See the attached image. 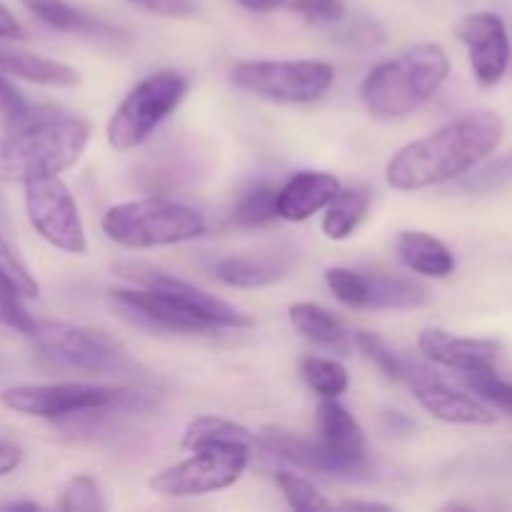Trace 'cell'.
<instances>
[{
    "instance_id": "1",
    "label": "cell",
    "mask_w": 512,
    "mask_h": 512,
    "mask_svg": "<svg viewBox=\"0 0 512 512\" xmlns=\"http://www.w3.org/2000/svg\"><path fill=\"white\" fill-rule=\"evenodd\" d=\"M120 275L140 288L110 290L108 300L115 313L135 328L153 333L208 335L215 330L253 328V318L165 270L143 263H120Z\"/></svg>"
},
{
    "instance_id": "2",
    "label": "cell",
    "mask_w": 512,
    "mask_h": 512,
    "mask_svg": "<svg viewBox=\"0 0 512 512\" xmlns=\"http://www.w3.org/2000/svg\"><path fill=\"white\" fill-rule=\"evenodd\" d=\"M503 135V118L493 110L460 115L425 138L403 145L385 168V183L400 193H415L465 178L495 153Z\"/></svg>"
},
{
    "instance_id": "3",
    "label": "cell",
    "mask_w": 512,
    "mask_h": 512,
    "mask_svg": "<svg viewBox=\"0 0 512 512\" xmlns=\"http://www.w3.org/2000/svg\"><path fill=\"white\" fill-rule=\"evenodd\" d=\"M450 58L438 43H420L375 65L360 85V98L378 120H403L423 108L448 80Z\"/></svg>"
},
{
    "instance_id": "4",
    "label": "cell",
    "mask_w": 512,
    "mask_h": 512,
    "mask_svg": "<svg viewBox=\"0 0 512 512\" xmlns=\"http://www.w3.org/2000/svg\"><path fill=\"white\" fill-rule=\"evenodd\" d=\"M90 140L88 120L78 115H35L0 140V178L28 183L73 168Z\"/></svg>"
},
{
    "instance_id": "5",
    "label": "cell",
    "mask_w": 512,
    "mask_h": 512,
    "mask_svg": "<svg viewBox=\"0 0 512 512\" xmlns=\"http://www.w3.org/2000/svg\"><path fill=\"white\" fill-rule=\"evenodd\" d=\"M203 213L168 198H140L113 205L103 215V233L123 248H165L205 233Z\"/></svg>"
},
{
    "instance_id": "6",
    "label": "cell",
    "mask_w": 512,
    "mask_h": 512,
    "mask_svg": "<svg viewBox=\"0 0 512 512\" xmlns=\"http://www.w3.org/2000/svg\"><path fill=\"white\" fill-rule=\"evenodd\" d=\"M190 83L180 70L165 68L145 75L110 115L105 138L118 153L140 148L188 95Z\"/></svg>"
},
{
    "instance_id": "7",
    "label": "cell",
    "mask_w": 512,
    "mask_h": 512,
    "mask_svg": "<svg viewBox=\"0 0 512 512\" xmlns=\"http://www.w3.org/2000/svg\"><path fill=\"white\" fill-rule=\"evenodd\" d=\"M0 400H3L5 408L28 415V418L63 420L75 418V415H98L135 408L140 393L128 388H113V385L28 383L3 390Z\"/></svg>"
},
{
    "instance_id": "8",
    "label": "cell",
    "mask_w": 512,
    "mask_h": 512,
    "mask_svg": "<svg viewBox=\"0 0 512 512\" xmlns=\"http://www.w3.org/2000/svg\"><path fill=\"white\" fill-rule=\"evenodd\" d=\"M335 68L325 60H240L230 83L243 93L270 103H315L330 90Z\"/></svg>"
},
{
    "instance_id": "9",
    "label": "cell",
    "mask_w": 512,
    "mask_h": 512,
    "mask_svg": "<svg viewBox=\"0 0 512 512\" xmlns=\"http://www.w3.org/2000/svg\"><path fill=\"white\" fill-rule=\"evenodd\" d=\"M35 350L48 363L93 375H115L133 370L128 350L105 330L70 323H40L33 333Z\"/></svg>"
},
{
    "instance_id": "10",
    "label": "cell",
    "mask_w": 512,
    "mask_h": 512,
    "mask_svg": "<svg viewBox=\"0 0 512 512\" xmlns=\"http://www.w3.org/2000/svg\"><path fill=\"white\" fill-rule=\"evenodd\" d=\"M245 448H203L193 450L188 460L160 470L148 480L150 490L165 498H195V495L218 493L243 478L250 463Z\"/></svg>"
},
{
    "instance_id": "11",
    "label": "cell",
    "mask_w": 512,
    "mask_h": 512,
    "mask_svg": "<svg viewBox=\"0 0 512 512\" xmlns=\"http://www.w3.org/2000/svg\"><path fill=\"white\" fill-rule=\"evenodd\" d=\"M23 185L25 213L35 233L63 253L83 255L88 250V235L68 185L58 175H43Z\"/></svg>"
},
{
    "instance_id": "12",
    "label": "cell",
    "mask_w": 512,
    "mask_h": 512,
    "mask_svg": "<svg viewBox=\"0 0 512 512\" xmlns=\"http://www.w3.org/2000/svg\"><path fill=\"white\" fill-rule=\"evenodd\" d=\"M403 383L408 385L413 398L425 408V413L433 415L435 420L448 425H493L498 415L493 413L488 403L473 398L468 393L455 390L448 380L440 378L438 373L420 365L415 360H405Z\"/></svg>"
},
{
    "instance_id": "13",
    "label": "cell",
    "mask_w": 512,
    "mask_h": 512,
    "mask_svg": "<svg viewBox=\"0 0 512 512\" xmlns=\"http://www.w3.org/2000/svg\"><path fill=\"white\" fill-rule=\"evenodd\" d=\"M455 30L460 43L468 48L470 68L480 88H495L505 78L512 60L505 20L495 13H470Z\"/></svg>"
},
{
    "instance_id": "14",
    "label": "cell",
    "mask_w": 512,
    "mask_h": 512,
    "mask_svg": "<svg viewBox=\"0 0 512 512\" xmlns=\"http://www.w3.org/2000/svg\"><path fill=\"white\" fill-rule=\"evenodd\" d=\"M268 453L275 458L285 460V463L295 465L298 470H308V473L325 475V478H345V480H358L363 473H368V465H353L345 460L335 458L330 450H325L320 443H313L308 438L290 433L283 428H268L260 438Z\"/></svg>"
},
{
    "instance_id": "15",
    "label": "cell",
    "mask_w": 512,
    "mask_h": 512,
    "mask_svg": "<svg viewBox=\"0 0 512 512\" xmlns=\"http://www.w3.org/2000/svg\"><path fill=\"white\" fill-rule=\"evenodd\" d=\"M418 348L430 363L450 368L455 373H473V370L495 368L503 345L488 338H463V335L445 333L438 328H425L418 338Z\"/></svg>"
},
{
    "instance_id": "16",
    "label": "cell",
    "mask_w": 512,
    "mask_h": 512,
    "mask_svg": "<svg viewBox=\"0 0 512 512\" xmlns=\"http://www.w3.org/2000/svg\"><path fill=\"white\" fill-rule=\"evenodd\" d=\"M343 188L340 180L330 173H318V170H300L295 173L283 188H278V218L288 223H303L313 218L315 213L328 208L330 200Z\"/></svg>"
},
{
    "instance_id": "17",
    "label": "cell",
    "mask_w": 512,
    "mask_h": 512,
    "mask_svg": "<svg viewBox=\"0 0 512 512\" xmlns=\"http://www.w3.org/2000/svg\"><path fill=\"white\" fill-rule=\"evenodd\" d=\"M318 428H320V445L353 465H365L368 460V438L358 420L353 418L345 405L338 403V398H323L318 405Z\"/></svg>"
},
{
    "instance_id": "18",
    "label": "cell",
    "mask_w": 512,
    "mask_h": 512,
    "mask_svg": "<svg viewBox=\"0 0 512 512\" xmlns=\"http://www.w3.org/2000/svg\"><path fill=\"white\" fill-rule=\"evenodd\" d=\"M0 73L48 88H73L80 83V75L73 65L3 43H0Z\"/></svg>"
},
{
    "instance_id": "19",
    "label": "cell",
    "mask_w": 512,
    "mask_h": 512,
    "mask_svg": "<svg viewBox=\"0 0 512 512\" xmlns=\"http://www.w3.org/2000/svg\"><path fill=\"white\" fill-rule=\"evenodd\" d=\"M395 250L405 268L423 278H450L455 273V255L435 235L405 230L395 240Z\"/></svg>"
},
{
    "instance_id": "20",
    "label": "cell",
    "mask_w": 512,
    "mask_h": 512,
    "mask_svg": "<svg viewBox=\"0 0 512 512\" xmlns=\"http://www.w3.org/2000/svg\"><path fill=\"white\" fill-rule=\"evenodd\" d=\"M288 268V260L270 255H228L210 265L215 278L230 288H265L278 283Z\"/></svg>"
},
{
    "instance_id": "21",
    "label": "cell",
    "mask_w": 512,
    "mask_h": 512,
    "mask_svg": "<svg viewBox=\"0 0 512 512\" xmlns=\"http://www.w3.org/2000/svg\"><path fill=\"white\" fill-rule=\"evenodd\" d=\"M288 315L293 328L298 330L303 338H308L310 343L348 355L353 340H350V333L348 328H345L343 318H338L333 310L323 308V305L318 303H305L303 300V303L290 305Z\"/></svg>"
},
{
    "instance_id": "22",
    "label": "cell",
    "mask_w": 512,
    "mask_h": 512,
    "mask_svg": "<svg viewBox=\"0 0 512 512\" xmlns=\"http://www.w3.org/2000/svg\"><path fill=\"white\" fill-rule=\"evenodd\" d=\"M180 445L190 453L203 448H245L255 453L260 448V440L235 420L220 418V415H200L185 425Z\"/></svg>"
},
{
    "instance_id": "23",
    "label": "cell",
    "mask_w": 512,
    "mask_h": 512,
    "mask_svg": "<svg viewBox=\"0 0 512 512\" xmlns=\"http://www.w3.org/2000/svg\"><path fill=\"white\" fill-rule=\"evenodd\" d=\"M40 23L48 28L63 30V33L75 35H88V38H113L118 30L105 25L103 20L93 18V15L83 13V10L73 8L65 0H20Z\"/></svg>"
},
{
    "instance_id": "24",
    "label": "cell",
    "mask_w": 512,
    "mask_h": 512,
    "mask_svg": "<svg viewBox=\"0 0 512 512\" xmlns=\"http://www.w3.org/2000/svg\"><path fill=\"white\" fill-rule=\"evenodd\" d=\"M428 303V290L408 278L365 275V308L413 310Z\"/></svg>"
},
{
    "instance_id": "25",
    "label": "cell",
    "mask_w": 512,
    "mask_h": 512,
    "mask_svg": "<svg viewBox=\"0 0 512 512\" xmlns=\"http://www.w3.org/2000/svg\"><path fill=\"white\" fill-rule=\"evenodd\" d=\"M370 190L365 188H340L338 195L328 203L323 215V235L328 240H348L363 223L370 208Z\"/></svg>"
},
{
    "instance_id": "26",
    "label": "cell",
    "mask_w": 512,
    "mask_h": 512,
    "mask_svg": "<svg viewBox=\"0 0 512 512\" xmlns=\"http://www.w3.org/2000/svg\"><path fill=\"white\" fill-rule=\"evenodd\" d=\"M300 373H303L310 390L318 393L320 398H340L350 385V375L345 370V365L333 358L308 355L303 360V365H300Z\"/></svg>"
},
{
    "instance_id": "27",
    "label": "cell",
    "mask_w": 512,
    "mask_h": 512,
    "mask_svg": "<svg viewBox=\"0 0 512 512\" xmlns=\"http://www.w3.org/2000/svg\"><path fill=\"white\" fill-rule=\"evenodd\" d=\"M275 198H278V188L273 185H258V188L248 190L233 208V223L240 228H263V225L273 223L278 218Z\"/></svg>"
},
{
    "instance_id": "28",
    "label": "cell",
    "mask_w": 512,
    "mask_h": 512,
    "mask_svg": "<svg viewBox=\"0 0 512 512\" xmlns=\"http://www.w3.org/2000/svg\"><path fill=\"white\" fill-rule=\"evenodd\" d=\"M275 483H278L280 493H283V498L288 500V505L293 510L308 512L335 508L330 500L323 498V493H320L308 478H303L300 473H293V470H280V473L275 475Z\"/></svg>"
},
{
    "instance_id": "29",
    "label": "cell",
    "mask_w": 512,
    "mask_h": 512,
    "mask_svg": "<svg viewBox=\"0 0 512 512\" xmlns=\"http://www.w3.org/2000/svg\"><path fill=\"white\" fill-rule=\"evenodd\" d=\"M463 380L483 403H488L490 408L503 410V413H508L512 418V380L500 378V375L495 373V368L463 373Z\"/></svg>"
},
{
    "instance_id": "30",
    "label": "cell",
    "mask_w": 512,
    "mask_h": 512,
    "mask_svg": "<svg viewBox=\"0 0 512 512\" xmlns=\"http://www.w3.org/2000/svg\"><path fill=\"white\" fill-rule=\"evenodd\" d=\"M353 343L358 345L360 353L375 363V368L385 375V378L395 380V383H403V375H405V360L408 358H400L383 338H378L375 333H368V330H358L353 335Z\"/></svg>"
},
{
    "instance_id": "31",
    "label": "cell",
    "mask_w": 512,
    "mask_h": 512,
    "mask_svg": "<svg viewBox=\"0 0 512 512\" xmlns=\"http://www.w3.org/2000/svg\"><path fill=\"white\" fill-rule=\"evenodd\" d=\"M58 508L65 512H103L108 510V505H105L103 490L93 475H75L65 485Z\"/></svg>"
},
{
    "instance_id": "32",
    "label": "cell",
    "mask_w": 512,
    "mask_h": 512,
    "mask_svg": "<svg viewBox=\"0 0 512 512\" xmlns=\"http://www.w3.org/2000/svg\"><path fill=\"white\" fill-rule=\"evenodd\" d=\"M0 275L8 280L23 298H38L40 295L38 280L33 278L28 265L18 258V253L13 250L10 240L5 238L3 223H0Z\"/></svg>"
},
{
    "instance_id": "33",
    "label": "cell",
    "mask_w": 512,
    "mask_h": 512,
    "mask_svg": "<svg viewBox=\"0 0 512 512\" xmlns=\"http://www.w3.org/2000/svg\"><path fill=\"white\" fill-rule=\"evenodd\" d=\"M0 323L15 333L28 335V338H33V333L38 330V320L25 310L23 295L3 275H0Z\"/></svg>"
},
{
    "instance_id": "34",
    "label": "cell",
    "mask_w": 512,
    "mask_h": 512,
    "mask_svg": "<svg viewBox=\"0 0 512 512\" xmlns=\"http://www.w3.org/2000/svg\"><path fill=\"white\" fill-rule=\"evenodd\" d=\"M325 285L330 288V293L340 300L348 308H365V275L358 270L350 268H335L325 270Z\"/></svg>"
},
{
    "instance_id": "35",
    "label": "cell",
    "mask_w": 512,
    "mask_h": 512,
    "mask_svg": "<svg viewBox=\"0 0 512 512\" xmlns=\"http://www.w3.org/2000/svg\"><path fill=\"white\" fill-rule=\"evenodd\" d=\"M512 185V150L503 158H495L485 168L468 173L463 180V190L470 193H493V190H503Z\"/></svg>"
},
{
    "instance_id": "36",
    "label": "cell",
    "mask_w": 512,
    "mask_h": 512,
    "mask_svg": "<svg viewBox=\"0 0 512 512\" xmlns=\"http://www.w3.org/2000/svg\"><path fill=\"white\" fill-rule=\"evenodd\" d=\"M0 115L10 125V130L18 128V125H25L28 120H33L38 115V110L25 100V95L3 73H0Z\"/></svg>"
},
{
    "instance_id": "37",
    "label": "cell",
    "mask_w": 512,
    "mask_h": 512,
    "mask_svg": "<svg viewBox=\"0 0 512 512\" xmlns=\"http://www.w3.org/2000/svg\"><path fill=\"white\" fill-rule=\"evenodd\" d=\"M290 10L313 25H333L345 18L343 0H293Z\"/></svg>"
},
{
    "instance_id": "38",
    "label": "cell",
    "mask_w": 512,
    "mask_h": 512,
    "mask_svg": "<svg viewBox=\"0 0 512 512\" xmlns=\"http://www.w3.org/2000/svg\"><path fill=\"white\" fill-rule=\"evenodd\" d=\"M128 3L163 18H188L195 13L193 0H128Z\"/></svg>"
},
{
    "instance_id": "39",
    "label": "cell",
    "mask_w": 512,
    "mask_h": 512,
    "mask_svg": "<svg viewBox=\"0 0 512 512\" xmlns=\"http://www.w3.org/2000/svg\"><path fill=\"white\" fill-rule=\"evenodd\" d=\"M23 463V450L18 445L8 443V440H0V478L15 473Z\"/></svg>"
},
{
    "instance_id": "40",
    "label": "cell",
    "mask_w": 512,
    "mask_h": 512,
    "mask_svg": "<svg viewBox=\"0 0 512 512\" xmlns=\"http://www.w3.org/2000/svg\"><path fill=\"white\" fill-rule=\"evenodd\" d=\"M23 35V25L18 23V18L5 8V3H0V40H20Z\"/></svg>"
},
{
    "instance_id": "41",
    "label": "cell",
    "mask_w": 512,
    "mask_h": 512,
    "mask_svg": "<svg viewBox=\"0 0 512 512\" xmlns=\"http://www.w3.org/2000/svg\"><path fill=\"white\" fill-rule=\"evenodd\" d=\"M240 5H243L245 10H250V13H270V10L280 8L283 3H288V0H238Z\"/></svg>"
},
{
    "instance_id": "42",
    "label": "cell",
    "mask_w": 512,
    "mask_h": 512,
    "mask_svg": "<svg viewBox=\"0 0 512 512\" xmlns=\"http://www.w3.org/2000/svg\"><path fill=\"white\" fill-rule=\"evenodd\" d=\"M340 508H345V510H390V505L365 503V500H348V503H340Z\"/></svg>"
},
{
    "instance_id": "43",
    "label": "cell",
    "mask_w": 512,
    "mask_h": 512,
    "mask_svg": "<svg viewBox=\"0 0 512 512\" xmlns=\"http://www.w3.org/2000/svg\"><path fill=\"white\" fill-rule=\"evenodd\" d=\"M3 510H40L38 503H33V500H18V503H5L0 505Z\"/></svg>"
}]
</instances>
